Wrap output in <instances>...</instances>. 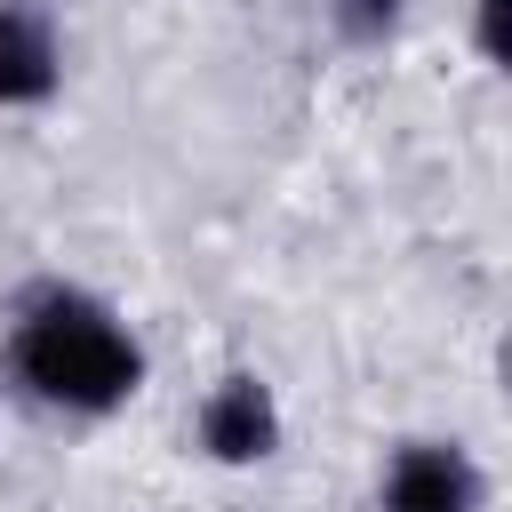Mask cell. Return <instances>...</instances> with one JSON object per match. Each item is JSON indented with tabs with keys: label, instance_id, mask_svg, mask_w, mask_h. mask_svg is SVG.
I'll list each match as a JSON object with an SVG mask.
<instances>
[{
	"label": "cell",
	"instance_id": "obj_1",
	"mask_svg": "<svg viewBox=\"0 0 512 512\" xmlns=\"http://www.w3.org/2000/svg\"><path fill=\"white\" fill-rule=\"evenodd\" d=\"M8 376L56 416H112L144 392V344L104 296H88L72 280H48L16 304Z\"/></svg>",
	"mask_w": 512,
	"mask_h": 512
},
{
	"label": "cell",
	"instance_id": "obj_2",
	"mask_svg": "<svg viewBox=\"0 0 512 512\" xmlns=\"http://www.w3.org/2000/svg\"><path fill=\"white\" fill-rule=\"evenodd\" d=\"M376 504L384 512H480L488 472L472 464L464 440H400L376 472Z\"/></svg>",
	"mask_w": 512,
	"mask_h": 512
},
{
	"label": "cell",
	"instance_id": "obj_3",
	"mask_svg": "<svg viewBox=\"0 0 512 512\" xmlns=\"http://www.w3.org/2000/svg\"><path fill=\"white\" fill-rule=\"evenodd\" d=\"M192 440H200L208 464H264L280 448V400H272V384L248 376V368L216 376L208 400H200V416H192Z\"/></svg>",
	"mask_w": 512,
	"mask_h": 512
},
{
	"label": "cell",
	"instance_id": "obj_4",
	"mask_svg": "<svg viewBox=\"0 0 512 512\" xmlns=\"http://www.w3.org/2000/svg\"><path fill=\"white\" fill-rule=\"evenodd\" d=\"M64 80V32L40 0H0V112L48 104Z\"/></svg>",
	"mask_w": 512,
	"mask_h": 512
},
{
	"label": "cell",
	"instance_id": "obj_5",
	"mask_svg": "<svg viewBox=\"0 0 512 512\" xmlns=\"http://www.w3.org/2000/svg\"><path fill=\"white\" fill-rule=\"evenodd\" d=\"M328 16H336V32L352 48H384L408 24V0H328Z\"/></svg>",
	"mask_w": 512,
	"mask_h": 512
},
{
	"label": "cell",
	"instance_id": "obj_6",
	"mask_svg": "<svg viewBox=\"0 0 512 512\" xmlns=\"http://www.w3.org/2000/svg\"><path fill=\"white\" fill-rule=\"evenodd\" d=\"M496 8H504V0H480V48H488V56H496Z\"/></svg>",
	"mask_w": 512,
	"mask_h": 512
}]
</instances>
